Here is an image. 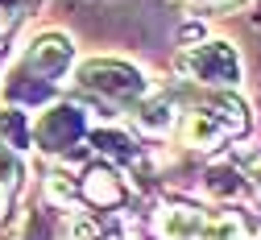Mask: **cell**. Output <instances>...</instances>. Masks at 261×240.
Returning <instances> with one entry per match:
<instances>
[{
    "mask_svg": "<svg viewBox=\"0 0 261 240\" xmlns=\"http://www.w3.org/2000/svg\"><path fill=\"white\" fill-rule=\"evenodd\" d=\"M79 87L91 95V99H104L112 108H124L145 91V79L137 66L128 62H116V58H91L79 66Z\"/></svg>",
    "mask_w": 261,
    "mask_h": 240,
    "instance_id": "1",
    "label": "cell"
},
{
    "mask_svg": "<svg viewBox=\"0 0 261 240\" xmlns=\"http://www.w3.org/2000/svg\"><path fill=\"white\" fill-rule=\"evenodd\" d=\"M182 71H191V79L212 83V87H237L241 83V58L228 42H203L191 54H182Z\"/></svg>",
    "mask_w": 261,
    "mask_h": 240,
    "instance_id": "2",
    "label": "cell"
},
{
    "mask_svg": "<svg viewBox=\"0 0 261 240\" xmlns=\"http://www.w3.org/2000/svg\"><path fill=\"white\" fill-rule=\"evenodd\" d=\"M71 58H75V46H71V38H67V33H42V38H34V42H29L21 71L38 75L42 83H58V75L71 66Z\"/></svg>",
    "mask_w": 261,
    "mask_h": 240,
    "instance_id": "3",
    "label": "cell"
},
{
    "mask_svg": "<svg viewBox=\"0 0 261 240\" xmlns=\"http://www.w3.org/2000/svg\"><path fill=\"white\" fill-rule=\"evenodd\" d=\"M38 145L46 149V153H67L71 145H79V137L87 132V116H83V108H75V104H58V108H50L42 120H38Z\"/></svg>",
    "mask_w": 261,
    "mask_h": 240,
    "instance_id": "4",
    "label": "cell"
},
{
    "mask_svg": "<svg viewBox=\"0 0 261 240\" xmlns=\"http://www.w3.org/2000/svg\"><path fill=\"white\" fill-rule=\"evenodd\" d=\"M228 137H232V128L220 120L216 108L187 112V120H182V145H191V149H212V145L228 141Z\"/></svg>",
    "mask_w": 261,
    "mask_h": 240,
    "instance_id": "5",
    "label": "cell"
},
{
    "mask_svg": "<svg viewBox=\"0 0 261 240\" xmlns=\"http://www.w3.org/2000/svg\"><path fill=\"white\" fill-rule=\"evenodd\" d=\"M203 216L207 211H199V207H166L158 216V236L162 240H199Z\"/></svg>",
    "mask_w": 261,
    "mask_h": 240,
    "instance_id": "6",
    "label": "cell"
},
{
    "mask_svg": "<svg viewBox=\"0 0 261 240\" xmlns=\"http://www.w3.org/2000/svg\"><path fill=\"white\" fill-rule=\"evenodd\" d=\"M79 191L87 195V203H95V207H116V203L124 199V186H120V178L112 174L108 166L87 170V174H83V182H79Z\"/></svg>",
    "mask_w": 261,
    "mask_h": 240,
    "instance_id": "7",
    "label": "cell"
},
{
    "mask_svg": "<svg viewBox=\"0 0 261 240\" xmlns=\"http://www.w3.org/2000/svg\"><path fill=\"white\" fill-rule=\"evenodd\" d=\"M199 240H249V232L232 211H207L203 228H199Z\"/></svg>",
    "mask_w": 261,
    "mask_h": 240,
    "instance_id": "8",
    "label": "cell"
},
{
    "mask_svg": "<svg viewBox=\"0 0 261 240\" xmlns=\"http://www.w3.org/2000/svg\"><path fill=\"white\" fill-rule=\"evenodd\" d=\"M137 120H141L145 132L162 137V132H170V124H174L178 116H174V104H170L166 95H153V99H145V108L137 112Z\"/></svg>",
    "mask_w": 261,
    "mask_h": 240,
    "instance_id": "9",
    "label": "cell"
},
{
    "mask_svg": "<svg viewBox=\"0 0 261 240\" xmlns=\"http://www.w3.org/2000/svg\"><path fill=\"white\" fill-rule=\"evenodd\" d=\"M241 186H245V182L237 178V170H228V166H212L207 178H203V191H207L212 199H232Z\"/></svg>",
    "mask_w": 261,
    "mask_h": 240,
    "instance_id": "10",
    "label": "cell"
},
{
    "mask_svg": "<svg viewBox=\"0 0 261 240\" xmlns=\"http://www.w3.org/2000/svg\"><path fill=\"white\" fill-rule=\"evenodd\" d=\"M46 195L58 203V207H75V199H79L83 191H79V182H75L71 174H62V170H58V174L46 178Z\"/></svg>",
    "mask_w": 261,
    "mask_h": 240,
    "instance_id": "11",
    "label": "cell"
},
{
    "mask_svg": "<svg viewBox=\"0 0 261 240\" xmlns=\"http://www.w3.org/2000/svg\"><path fill=\"white\" fill-rule=\"evenodd\" d=\"M21 157L13 153V145H0V186H5V191H13L17 186V178H21Z\"/></svg>",
    "mask_w": 261,
    "mask_h": 240,
    "instance_id": "12",
    "label": "cell"
},
{
    "mask_svg": "<svg viewBox=\"0 0 261 240\" xmlns=\"http://www.w3.org/2000/svg\"><path fill=\"white\" fill-rule=\"evenodd\" d=\"M0 132L13 137V149H21L25 145V120H21V112H13V108L0 112Z\"/></svg>",
    "mask_w": 261,
    "mask_h": 240,
    "instance_id": "13",
    "label": "cell"
},
{
    "mask_svg": "<svg viewBox=\"0 0 261 240\" xmlns=\"http://www.w3.org/2000/svg\"><path fill=\"white\" fill-rule=\"evenodd\" d=\"M71 240H100V224L95 220H71Z\"/></svg>",
    "mask_w": 261,
    "mask_h": 240,
    "instance_id": "14",
    "label": "cell"
},
{
    "mask_svg": "<svg viewBox=\"0 0 261 240\" xmlns=\"http://www.w3.org/2000/svg\"><path fill=\"white\" fill-rule=\"evenodd\" d=\"M178 38H182V42H199V38H203V29H199V25H182V29H178Z\"/></svg>",
    "mask_w": 261,
    "mask_h": 240,
    "instance_id": "15",
    "label": "cell"
},
{
    "mask_svg": "<svg viewBox=\"0 0 261 240\" xmlns=\"http://www.w3.org/2000/svg\"><path fill=\"white\" fill-rule=\"evenodd\" d=\"M253 182H257V186H261V162H257V166H253Z\"/></svg>",
    "mask_w": 261,
    "mask_h": 240,
    "instance_id": "16",
    "label": "cell"
},
{
    "mask_svg": "<svg viewBox=\"0 0 261 240\" xmlns=\"http://www.w3.org/2000/svg\"><path fill=\"white\" fill-rule=\"evenodd\" d=\"M0 5H5V9H17V0H0Z\"/></svg>",
    "mask_w": 261,
    "mask_h": 240,
    "instance_id": "17",
    "label": "cell"
}]
</instances>
